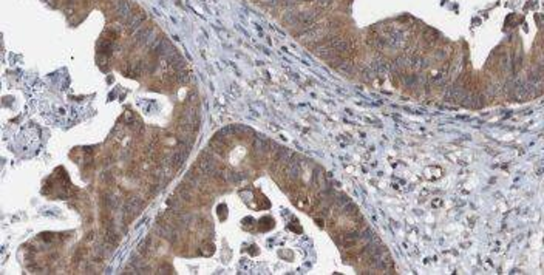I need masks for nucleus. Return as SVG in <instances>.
Masks as SVG:
<instances>
[{
    "mask_svg": "<svg viewBox=\"0 0 544 275\" xmlns=\"http://www.w3.org/2000/svg\"><path fill=\"white\" fill-rule=\"evenodd\" d=\"M122 71L127 76L136 78V76H142L144 73H146V67H144L142 61H127L122 65Z\"/></svg>",
    "mask_w": 544,
    "mask_h": 275,
    "instance_id": "obj_9",
    "label": "nucleus"
},
{
    "mask_svg": "<svg viewBox=\"0 0 544 275\" xmlns=\"http://www.w3.org/2000/svg\"><path fill=\"white\" fill-rule=\"evenodd\" d=\"M313 2L316 4V7L319 10H323V8H328L333 4V0H313Z\"/></svg>",
    "mask_w": 544,
    "mask_h": 275,
    "instance_id": "obj_21",
    "label": "nucleus"
},
{
    "mask_svg": "<svg viewBox=\"0 0 544 275\" xmlns=\"http://www.w3.org/2000/svg\"><path fill=\"white\" fill-rule=\"evenodd\" d=\"M313 186L316 190L322 192V189L325 187V178H323V173L320 170H317L314 175H313Z\"/></svg>",
    "mask_w": 544,
    "mask_h": 275,
    "instance_id": "obj_17",
    "label": "nucleus"
},
{
    "mask_svg": "<svg viewBox=\"0 0 544 275\" xmlns=\"http://www.w3.org/2000/svg\"><path fill=\"white\" fill-rule=\"evenodd\" d=\"M220 169L221 167L218 166V162L215 161L212 150L203 152L201 156H199V159H198V162L195 164V170H198L199 173H203L209 179H215L216 175H218V172H220Z\"/></svg>",
    "mask_w": 544,
    "mask_h": 275,
    "instance_id": "obj_1",
    "label": "nucleus"
},
{
    "mask_svg": "<svg viewBox=\"0 0 544 275\" xmlns=\"http://www.w3.org/2000/svg\"><path fill=\"white\" fill-rule=\"evenodd\" d=\"M159 39V36L156 34V31L153 28H142L138 31L136 34V42L139 45H146V47H153V44Z\"/></svg>",
    "mask_w": 544,
    "mask_h": 275,
    "instance_id": "obj_7",
    "label": "nucleus"
},
{
    "mask_svg": "<svg viewBox=\"0 0 544 275\" xmlns=\"http://www.w3.org/2000/svg\"><path fill=\"white\" fill-rule=\"evenodd\" d=\"M334 54L345 58L347 54L354 51V41L351 38H343V36H328V39L325 41Z\"/></svg>",
    "mask_w": 544,
    "mask_h": 275,
    "instance_id": "obj_2",
    "label": "nucleus"
},
{
    "mask_svg": "<svg viewBox=\"0 0 544 275\" xmlns=\"http://www.w3.org/2000/svg\"><path fill=\"white\" fill-rule=\"evenodd\" d=\"M300 34V41L305 44V45H316L319 44L323 38H328L330 36V31L326 30L325 24L322 25H314L313 28L306 30L303 33H299Z\"/></svg>",
    "mask_w": 544,
    "mask_h": 275,
    "instance_id": "obj_3",
    "label": "nucleus"
},
{
    "mask_svg": "<svg viewBox=\"0 0 544 275\" xmlns=\"http://www.w3.org/2000/svg\"><path fill=\"white\" fill-rule=\"evenodd\" d=\"M533 93H535L533 84H532V85H530V84H522V85H518V87L515 88L513 96H515L518 101H525L527 98H530Z\"/></svg>",
    "mask_w": 544,
    "mask_h": 275,
    "instance_id": "obj_13",
    "label": "nucleus"
},
{
    "mask_svg": "<svg viewBox=\"0 0 544 275\" xmlns=\"http://www.w3.org/2000/svg\"><path fill=\"white\" fill-rule=\"evenodd\" d=\"M142 209V201L138 198V196H132L129 201L125 203V207H124V213L127 215V218L132 219L135 218Z\"/></svg>",
    "mask_w": 544,
    "mask_h": 275,
    "instance_id": "obj_10",
    "label": "nucleus"
},
{
    "mask_svg": "<svg viewBox=\"0 0 544 275\" xmlns=\"http://www.w3.org/2000/svg\"><path fill=\"white\" fill-rule=\"evenodd\" d=\"M152 50H153V53L156 54V56L166 58V59L170 56V54L175 53V48L172 47L170 41H167V39H164V38H159V39L153 44Z\"/></svg>",
    "mask_w": 544,
    "mask_h": 275,
    "instance_id": "obj_8",
    "label": "nucleus"
},
{
    "mask_svg": "<svg viewBox=\"0 0 544 275\" xmlns=\"http://www.w3.org/2000/svg\"><path fill=\"white\" fill-rule=\"evenodd\" d=\"M102 203H104V206L105 207H108V209H115V207H118L119 206V198L116 196V195H113V193H107V195H104V198H102Z\"/></svg>",
    "mask_w": 544,
    "mask_h": 275,
    "instance_id": "obj_15",
    "label": "nucleus"
},
{
    "mask_svg": "<svg viewBox=\"0 0 544 275\" xmlns=\"http://www.w3.org/2000/svg\"><path fill=\"white\" fill-rule=\"evenodd\" d=\"M175 81H176L178 84H186V82L189 81V73L184 71V70H179L176 75H175Z\"/></svg>",
    "mask_w": 544,
    "mask_h": 275,
    "instance_id": "obj_19",
    "label": "nucleus"
},
{
    "mask_svg": "<svg viewBox=\"0 0 544 275\" xmlns=\"http://www.w3.org/2000/svg\"><path fill=\"white\" fill-rule=\"evenodd\" d=\"M146 19H147V17H146V14H144V13H132V16L125 21V27H127V30H129L130 33H133V31L139 30V28L144 25Z\"/></svg>",
    "mask_w": 544,
    "mask_h": 275,
    "instance_id": "obj_12",
    "label": "nucleus"
},
{
    "mask_svg": "<svg viewBox=\"0 0 544 275\" xmlns=\"http://www.w3.org/2000/svg\"><path fill=\"white\" fill-rule=\"evenodd\" d=\"M293 201H294V204L297 206V207H300V209H306L308 207V204H310V198H308V195L306 193H299V195H296L294 198H293Z\"/></svg>",
    "mask_w": 544,
    "mask_h": 275,
    "instance_id": "obj_16",
    "label": "nucleus"
},
{
    "mask_svg": "<svg viewBox=\"0 0 544 275\" xmlns=\"http://www.w3.org/2000/svg\"><path fill=\"white\" fill-rule=\"evenodd\" d=\"M436 36H438V33L436 31H433V30H425V33H424V39H425V42H428V44H433V42H436Z\"/></svg>",
    "mask_w": 544,
    "mask_h": 275,
    "instance_id": "obj_20",
    "label": "nucleus"
},
{
    "mask_svg": "<svg viewBox=\"0 0 544 275\" xmlns=\"http://www.w3.org/2000/svg\"><path fill=\"white\" fill-rule=\"evenodd\" d=\"M115 13H116V16L119 17L121 21L125 22L132 16L133 8H132V5L129 2H127V0H115Z\"/></svg>",
    "mask_w": 544,
    "mask_h": 275,
    "instance_id": "obj_11",
    "label": "nucleus"
},
{
    "mask_svg": "<svg viewBox=\"0 0 544 275\" xmlns=\"http://www.w3.org/2000/svg\"><path fill=\"white\" fill-rule=\"evenodd\" d=\"M272 144L269 139H266L264 136H255L252 141V155L257 159H263L266 155H269L272 152Z\"/></svg>",
    "mask_w": 544,
    "mask_h": 275,
    "instance_id": "obj_5",
    "label": "nucleus"
},
{
    "mask_svg": "<svg viewBox=\"0 0 544 275\" xmlns=\"http://www.w3.org/2000/svg\"><path fill=\"white\" fill-rule=\"evenodd\" d=\"M113 48H115V41L101 38V41L98 42V53L102 58H110L113 54Z\"/></svg>",
    "mask_w": 544,
    "mask_h": 275,
    "instance_id": "obj_14",
    "label": "nucleus"
},
{
    "mask_svg": "<svg viewBox=\"0 0 544 275\" xmlns=\"http://www.w3.org/2000/svg\"><path fill=\"white\" fill-rule=\"evenodd\" d=\"M340 73H343V75H351V73H353V70H354V65L350 62V61H345V59H343L337 67H336Z\"/></svg>",
    "mask_w": 544,
    "mask_h": 275,
    "instance_id": "obj_18",
    "label": "nucleus"
},
{
    "mask_svg": "<svg viewBox=\"0 0 544 275\" xmlns=\"http://www.w3.org/2000/svg\"><path fill=\"white\" fill-rule=\"evenodd\" d=\"M270 153H272V166H270L272 173H282L283 167L289 162V159L294 156V153L286 147H277Z\"/></svg>",
    "mask_w": 544,
    "mask_h": 275,
    "instance_id": "obj_4",
    "label": "nucleus"
},
{
    "mask_svg": "<svg viewBox=\"0 0 544 275\" xmlns=\"http://www.w3.org/2000/svg\"><path fill=\"white\" fill-rule=\"evenodd\" d=\"M300 161L296 159V156H293L291 159H289V162L286 164V166L283 167L282 173H283V178L286 182H296L300 176Z\"/></svg>",
    "mask_w": 544,
    "mask_h": 275,
    "instance_id": "obj_6",
    "label": "nucleus"
}]
</instances>
